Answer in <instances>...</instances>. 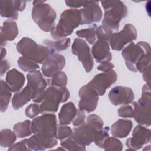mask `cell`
<instances>
[{"instance_id":"obj_21","label":"cell","mask_w":151,"mask_h":151,"mask_svg":"<svg viewBox=\"0 0 151 151\" xmlns=\"http://www.w3.org/2000/svg\"><path fill=\"white\" fill-rule=\"evenodd\" d=\"M28 83L33 88L35 92V98L33 101L38 99L45 91L47 83L42 77L40 71L36 70L27 75Z\"/></svg>"},{"instance_id":"obj_46","label":"cell","mask_w":151,"mask_h":151,"mask_svg":"<svg viewBox=\"0 0 151 151\" xmlns=\"http://www.w3.org/2000/svg\"><path fill=\"white\" fill-rule=\"evenodd\" d=\"M143 78L147 84H150V66L143 73Z\"/></svg>"},{"instance_id":"obj_31","label":"cell","mask_w":151,"mask_h":151,"mask_svg":"<svg viewBox=\"0 0 151 151\" xmlns=\"http://www.w3.org/2000/svg\"><path fill=\"white\" fill-rule=\"evenodd\" d=\"M17 64L19 67L25 72H34L40 68L39 64L24 56H21L18 59Z\"/></svg>"},{"instance_id":"obj_37","label":"cell","mask_w":151,"mask_h":151,"mask_svg":"<svg viewBox=\"0 0 151 151\" xmlns=\"http://www.w3.org/2000/svg\"><path fill=\"white\" fill-rule=\"evenodd\" d=\"M72 132L73 130L70 127L67 125L60 124L57 125L56 137L58 140H63L70 136L72 134Z\"/></svg>"},{"instance_id":"obj_20","label":"cell","mask_w":151,"mask_h":151,"mask_svg":"<svg viewBox=\"0 0 151 151\" xmlns=\"http://www.w3.org/2000/svg\"><path fill=\"white\" fill-rule=\"evenodd\" d=\"M91 52L97 63L110 62L112 59L110 46L107 41L98 40L93 44Z\"/></svg>"},{"instance_id":"obj_12","label":"cell","mask_w":151,"mask_h":151,"mask_svg":"<svg viewBox=\"0 0 151 151\" xmlns=\"http://www.w3.org/2000/svg\"><path fill=\"white\" fill-rule=\"evenodd\" d=\"M80 100L78 102V109L87 113L94 111L97 107L99 95L96 90L87 84L80 88L78 91Z\"/></svg>"},{"instance_id":"obj_41","label":"cell","mask_w":151,"mask_h":151,"mask_svg":"<svg viewBox=\"0 0 151 151\" xmlns=\"http://www.w3.org/2000/svg\"><path fill=\"white\" fill-rule=\"evenodd\" d=\"M85 119H86V114L84 113V111L80 109L77 110V114L75 117L72 120L73 126H78L82 124L85 122Z\"/></svg>"},{"instance_id":"obj_42","label":"cell","mask_w":151,"mask_h":151,"mask_svg":"<svg viewBox=\"0 0 151 151\" xmlns=\"http://www.w3.org/2000/svg\"><path fill=\"white\" fill-rule=\"evenodd\" d=\"M111 35V34L107 33L103 29L101 25H100L97 27L96 36H97V38H98V40L109 41Z\"/></svg>"},{"instance_id":"obj_7","label":"cell","mask_w":151,"mask_h":151,"mask_svg":"<svg viewBox=\"0 0 151 151\" xmlns=\"http://www.w3.org/2000/svg\"><path fill=\"white\" fill-rule=\"evenodd\" d=\"M151 96L150 84H145L142 88L141 97L136 102L133 103L134 109L133 118L140 125H150Z\"/></svg>"},{"instance_id":"obj_15","label":"cell","mask_w":151,"mask_h":151,"mask_svg":"<svg viewBox=\"0 0 151 151\" xmlns=\"http://www.w3.org/2000/svg\"><path fill=\"white\" fill-rule=\"evenodd\" d=\"M150 141V130L142 125L134 127L132 137L127 139L126 145L129 148L127 150H136L141 149L144 145Z\"/></svg>"},{"instance_id":"obj_28","label":"cell","mask_w":151,"mask_h":151,"mask_svg":"<svg viewBox=\"0 0 151 151\" xmlns=\"http://www.w3.org/2000/svg\"><path fill=\"white\" fill-rule=\"evenodd\" d=\"M43 44L50 48L54 52L61 51L67 49L71 44V40L70 38H65L63 39L51 41L50 40H45L43 41Z\"/></svg>"},{"instance_id":"obj_34","label":"cell","mask_w":151,"mask_h":151,"mask_svg":"<svg viewBox=\"0 0 151 151\" xmlns=\"http://www.w3.org/2000/svg\"><path fill=\"white\" fill-rule=\"evenodd\" d=\"M67 83V76L63 71H58L49 80V84L51 86L65 87Z\"/></svg>"},{"instance_id":"obj_23","label":"cell","mask_w":151,"mask_h":151,"mask_svg":"<svg viewBox=\"0 0 151 151\" xmlns=\"http://www.w3.org/2000/svg\"><path fill=\"white\" fill-rule=\"evenodd\" d=\"M35 98V92L31 86L27 85L21 90L17 92L12 99V106L15 110H18Z\"/></svg>"},{"instance_id":"obj_14","label":"cell","mask_w":151,"mask_h":151,"mask_svg":"<svg viewBox=\"0 0 151 151\" xmlns=\"http://www.w3.org/2000/svg\"><path fill=\"white\" fill-rule=\"evenodd\" d=\"M81 14V25L91 24L99 22L102 18L103 12L99 6V2L86 1L83 8L80 9Z\"/></svg>"},{"instance_id":"obj_11","label":"cell","mask_w":151,"mask_h":151,"mask_svg":"<svg viewBox=\"0 0 151 151\" xmlns=\"http://www.w3.org/2000/svg\"><path fill=\"white\" fill-rule=\"evenodd\" d=\"M71 51L74 55L77 56L86 71L90 72L94 66V60L86 41L80 38L74 39L71 45Z\"/></svg>"},{"instance_id":"obj_25","label":"cell","mask_w":151,"mask_h":151,"mask_svg":"<svg viewBox=\"0 0 151 151\" xmlns=\"http://www.w3.org/2000/svg\"><path fill=\"white\" fill-rule=\"evenodd\" d=\"M133 127L130 120L119 119L111 126L110 131L113 136L117 138H124L127 136Z\"/></svg>"},{"instance_id":"obj_39","label":"cell","mask_w":151,"mask_h":151,"mask_svg":"<svg viewBox=\"0 0 151 151\" xmlns=\"http://www.w3.org/2000/svg\"><path fill=\"white\" fill-rule=\"evenodd\" d=\"M25 113L27 117L31 119L34 118L35 116L41 113L40 105L37 103L29 104L25 109Z\"/></svg>"},{"instance_id":"obj_24","label":"cell","mask_w":151,"mask_h":151,"mask_svg":"<svg viewBox=\"0 0 151 151\" xmlns=\"http://www.w3.org/2000/svg\"><path fill=\"white\" fill-rule=\"evenodd\" d=\"M25 78L24 74L16 68H12L6 73L5 82L12 92H18L21 90L24 85Z\"/></svg>"},{"instance_id":"obj_19","label":"cell","mask_w":151,"mask_h":151,"mask_svg":"<svg viewBox=\"0 0 151 151\" xmlns=\"http://www.w3.org/2000/svg\"><path fill=\"white\" fill-rule=\"evenodd\" d=\"M58 143L56 137L42 134H34L27 140L29 150H44L54 147Z\"/></svg>"},{"instance_id":"obj_45","label":"cell","mask_w":151,"mask_h":151,"mask_svg":"<svg viewBox=\"0 0 151 151\" xmlns=\"http://www.w3.org/2000/svg\"><path fill=\"white\" fill-rule=\"evenodd\" d=\"M10 68V64L6 60L1 61V76H2Z\"/></svg>"},{"instance_id":"obj_40","label":"cell","mask_w":151,"mask_h":151,"mask_svg":"<svg viewBox=\"0 0 151 151\" xmlns=\"http://www.w3.org/2000/svg\"><path fill=\"white\" fill-rule=\"evenodd\" d=\"M27 140L28 139H24L15 144H13L10 146L8 150V151H14V150H29L27 145Z\"/></svg>"},{"instance_id":"obj_30","label":"cell","mask_w":151,"mask_h":151,"mask_svg":"<svg viewBox=\"0 0 151 151\" xmlns=\"http://www.w3.org/2000/svg\"><path fill=\"white\" fill-rule=\"evenodd\" d=\"M15 132L10 129H2L0 132V145L2 147H9L17 139Z\"/></svg>"},{"instance_id":"obj_36","label":"cell","mask_w":151,"mask_h":151,"mask_svg":"<svg viewBox=\"0 0 151 151\" xmlns=\"http://www.w3.org/2000/svg\"><path fill=\"white\" fill-rule=\"evenodd\" d=\"M109 131V127L106 126L103 127L102 129L97 132L96 135L94 142L98 147L100 148L103 147L104 141L109 136V133H108Z\"/></svg>"},{"instance_id":"obj_38","label":"cell","mask_w":151,"mask_h":151,"mask_svg":"<svg viewBox=\"0 0 151 151\" xmlns=\"http://www.w3.org/2000/svg\"><path fill=\"white\" fill-rule=\"evenodd\" d=\"M117 113L119 117L123 118H131L133 117L134 109L133 107L127 104H123L117 110Z\"/></svg>"},{"instance_id":"obj_33","label":"cell","mask_w":151,"mask_h":151,"mask_svg":"<svg viewBox=\"0 0 151 151\" xmlns=\"http://www.w3.org/2000/svg\"><path fill=\"white\" fill-rule=\"evenodd\" d=\"M103 149L106 151H120L123 149V144L117 137L109 136L104 141Z\"/></svg>"},{"instance_id":"obj_13","label":"cell","mask_w":151,"mask_h":151,"mask_svg":"<svg viewBox=\"0 0 151 151\" xmlns=\"http://www.w3.org/2000/svg\"><path fill=\"white\" fill-rule=\"evenodd\" d=\"M117 79V73L112 70L109 72L96 74L88 84L96 90L99 96H103L106 90L113 84Z\"/></svg>"},{"instance_id":"obj_8","label":"cell","mask_w":151,"mask_h":151,"mask_svg":"<svg viewBox=\"0 0 151 151\" xmlns=\"http://www.w3.org/2000/svg\"><path fill=\"white\" fill-rule=\"evenodd\" d=\"M150 52V46L145 41H139L137 44L131 42L122 52L127 68L133 72H137L136 64L148 52Z\"/></svg>"},{"instance_id":"obj_4","label":"cell","mask_w":151,"mask_h":151,"mask_svg":"<svg viewBox=\"0 0 151 151\" xmlns=\"http://www.w3.org/2000/svg\"><path fill=\"white\" fill-rule=\"evenodd\" d=\"M79 25H81L80 10L73 8L65 10L61 14L58 24L51 31V36L56 40L65 38Z\"/></svg>"},{"instance_id":"obj_35","label":"cell","mask_w":151,"mask_h":151,"mask_svg":"<svg viewBox=\"0 0 151 151\" xmlns=\"http://www.w3.org/2000/svg\"><path fill=\"white\" fill-rule=\"evenodd\" d=\"M61 145L64 149L68 150L79 151L86 150V147L79 145L71 136L61 140Z\"/></svg>"},{"instance_id":"obj_43","label":"cell","mask_w":151,"mask_h":151,"mask_svg":"<svg viewBox=\"0 0 151 151\" xmlns=\"http://www.w3.org/2000/svg\"><path fill=\"white\" fill-rule=\"evenodd\" d=\"M86 1H72V0H67L65 1V4L73 9H76L80 7H83L85 5Z\"/></svg>"},{"instance_id":"obj_22","label":"cell","mask_w":151,"mask_h":151,"mask_svg":"<svg viewBox=\"0 0 151 151\" xmlns=\"http://www.w3.org/2000/svg\"><path fill=\"white\" fill-rule=\"evenodd\" d=\"M18 29L17 22L11 19L5 21L1 27V47H5L7 44V41L14 40L18 35Z\"/></svg>"},{"instance_id":"obj_18","label":"cell","mask_w":151,"mask_h":151,"mask_svg":"<svg viewBox=\"0 0 151 151\" xmlns=\"http://www.w3.org/2000/svg\"><path fill=\"white\" fill-rule=\"evenodd\" d=\"M65 64V59L63 55L52 53L43 63L41 71L44 76L51 77L55 73L61 71Z\"/></svg>"},{"instance_id":"obj_1","label":"cell","mask_w":151,"mask_h":151,"mask_svg":"<svg viewBox=\"0 0 151 151\" xmlns=\"http://www.w3.org/2000/svg\"><path fill=\"white\" fill-rule=\"evenodd\" d=\"M101 4L104 9L101 25L106 32L112 34L118 30L122 19L127 15L128 9L121 1H104Z\"/></svg>"},{"instance_id":"obj_17","label":"cell","mask_w":151,"mask_h":151,"mask_svg":"<svg viewBox=\"0 0 151 151\" xmlns=\"http://www.w3.org/2000/svg\"><path fill=\"white\" fill-rule=\"evenodd\" d=\"M26 6L25 1L4 0L0 1V12L2 17L17 20L18 11H22Z\"/></svg>"},{"instance_id":"obj_16","label":"cell","mask_w":151,"mask_h":151,"mask_svg":"<svg viewBox=\"0 0 151 151\" xmlns=\"http://www.w3.org/2000/svg\"><path fill=\"white\" fill-rule=\"evenodd\" d=\"M108 97L113 105L119 106L132 103L134 96L130 88L119 86L113 87L109 91Z\"/></svg>"},{"instance_id":"obj_26","label":"cell","mask_w":151,"mask_h":151,"mask_svg":"<svg viewBox=\"0 0 151 151\" xmlns=\"http://www.w3.org/2000/svg\"><path fill=\"white\" fill-rule=\"evenodd\" d=\"M77 112V109L73 102H68L63 104L58 114L60 123L64 125L70 124L75 117Z\"/></svg>"},{"instance_id":"obj_9","label":"cell","mask_w":151,"mask_h":151,"mask_svg":"<svg viewBox=\"0 0 151 151\" xmlns=\"http://www.w3.org/2000/svg\"><path fill=\"white\" fill-rule=\"evenodd\" d=\"M57 127L56 116L52 113H44L34 118L31 122V130L34 134L56 137Z\"/></svg>"},{"instance_id":"obj_32","label":"cell","mask_w":151,"mask_h":151,"mask_svg":"<svg viewBox=\"0 0 151 151\" xmlns=\"http://www.w3.org/2000/svg\"><path fill=\"white\" fill-rule=\"evenodd\" d=\"M96 28L97 25L94 24L90 28L77 31L76 35L80 38H84L89 44H93L96 39Z\"/></svg>"},{"instance_id":"obj_5","label":"cell","mask_w":151,"mask_h":151,"mask_svg":"<svg viewBox=\"0 0 151 151\" xmlns=\"http://www.w3.org/2000/svg\"><path fill=\"white\" fill-rule=\"evenodd\" d=\"M16 48L22 56L42 64L52 53L55 52L45 45L37 44L35 41L28 37H23L21 39L17 44Z\"/></svg>"},{"instance_id":"obj_6","label":"cell","mask_w":151,"mask_h":151,"mask_svg":"<svg viewBox=\"0 0 151 151\" xmlns=\"http://www.w3.org/2000/svg\"><path fill=\"white\" fill-rule=\"evenodd\" d=\"M31 16L40 28L45 32H51L55 28L57 14L55 10L42 1H34Z\"/></svg>"},{"instance_id":"obj_10","label":"cell","mask_w":151,"mask_h":151,"mask_svg":"<svg viewBox=\"0 0 151 151\" xmlns=\"http://www.w3.org/2000/svg\"><path fill=\"white\" fill-rule=\"evenodd\" d=\"M137 36L135 27L130 24H127L122 31L111 34L109 40L110 47L113 50L121 51L127 44L135 40Z\"/></svg>"},{"instance_id":"obj_29","label":"cell","mask_w":151,"mask_h":151,"mask_svg":"<svg viewBox=\"0 0 151 151\" xmlns=\"http://www.w3.org/2000/svg\"><path fill=\"white\" fill-rule=\"evenodd\" d=\"M13 131L19 138H24L31 134V122L29 120H26L22 122L16 123L13 127Z\"/></svg>"},{"instance_id":"obj_3","label":"cell","mask_w":151,"mask_h":151,"mask_svg":"<svg viewBox=\"0 0 151 151\" xmlns=\"http://www.w3.org/2000/svg\"><path fill=\"white\" fill-rule=\"evenodd\" d=\"M69 97L70 92L65 87L50 86L34 102L41 103L40 104L41 113H53L58 110L60 103L66 101Z\"/></svg>"},{"instance_id":"obj_47","label":"cell","mask_w":151,"mask_h":151,"mask_svg":"<svg viewBox=\"0 0 151 151\" xmlns=\"http://www.w3.org/2000/svg\"><path fill=\"white\" fill-rule=\"evenodd\" d=\"M6 54V50L4 47H1V61L4 60Z\"/></svg>"},{"instance_id":"obj_27","label":"cell","mask_w":151,"mask_h":151,"mask_svg":"<svg viewBox=\"0 0 151 151\" xmlns=\"http://www.w3.org/2000/svg\"><path fill=\"white\" fill-rule=\"evenodd\" d=\"M12 91L8 85L3 80H1L0 109L2 113L6 111L12 96Z\"/></svg>"},{"instance_id":"obj_44","label":"cell","mask_w":151,"mask_h":151,"mask_svg":"<svg viewBox=\"0 0 151 151\" xmlns=\"http://www.w3.org/2000/svg\"><path fill=\"white\" fill-rule=\"evenodd\" d=\"M114 67V65L111 63L105 62V63H100V64L97 66V69L104 73H106L112 70Z\"/></svg>"},{"instance_id":"obj_2","label":"cell","mask_w":151,"mask_h":151,"mask_svg":"<svg viewBox=\"0 0 151 151\" xmlns=\"http://www.w3.org/2000/svg\"><path fill=\"white\" fill-rule=\"evenodd\" d=\"M104 123L97 114L89 115L86 122L73 129L71 136L80 145L86 147L94 142L98 131L103 128Z\"/></svg>"}]
</instances>
